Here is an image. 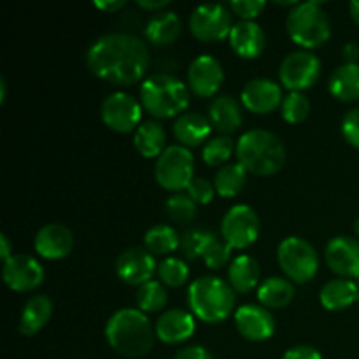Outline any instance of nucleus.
I'll list each match as a JSON object with an SVG mask.
<instances>
[{"instance_id": "nucleus-1", "label": "nucleus", "mask_w": 359, "mask_h": 359, "mask_svg": "<svg viewBox=\"0 0 359 359\" xmlns=\"http://www.w3.org/2000/svg\"><path fill=\"white\" fill-rule=\"evenodd\" d=\"M84 60L93 76L119 86H130L147 72L151 55L140 37L126 32H112L95 39Z\"/></svg>"}, {"instance_id": "nucleus-2", "label": "nucleus", "mask_w": 359, "mask_h": 359, "mask_svg": "<svg viewBox=\"0 0 359 359\" xmlns=\"http://www.w3.org/2000/svg\"><path fill=\"white\" fill-rule=\"evenodd\" d=\"M156 330L139 309H119L109 318L105 339L125 358H142L153 349Z\"/></svg>"}, {"instance_id": "nucleus-3", "label": "nucleus", "mask_w": 359, "mask_h": 359, "mask_svg": "<svg viewBox=\"0 0 359 359\" xmlns=\"http://www.w3.org/2000/svg\"><path fill=\"white\" fill-rule=\"evenodd\" d=\"M238 163L255 175H273L284 167L286 147L276 133L269 130H249L242 133L235 149Z\"/></svg>"}, {"instance_id": "nucleus-4", "label": "nucleus", "mask_w": 359, "mask_h": 359, "mask_svg": "<svg viewBox=\"0 0 359 359\" xmlns=\"http://www.w3.org/2000/svg\"><path fill=\"white\" fill-rule=\"evenodd\" d=\"M140 104L153 118H174L188 109L189 88L172 74H154L140 86Z\"/></svg>"}, {"instance_id": "nucleus-5", "label": "nucleus", "mask_w": 359, "mask_h": 359, "mask_svg": "<svg viewBox=\"0 0 359 359\" xmlns=\"http://www.w3.org/2000/svg\"><path fill=\"white\" fill-rule=\"evenodd\" d=\"M237 294L221 277L205 276L193 280L188 290V305L193 314L205 323L224 321L235 311Z\"/></svg>"}, {"instance_id": "nucleus-6", "label": "nucleus", "mask_w": 359, "mask_h": 359, "mask_svg": "<svg viewBox=\"0 0 359 359\" xmlns=\"http://www.w3.org/2000/svg\"><path fill=\"white\" fill-rule=\"evenodd\" d=\"M291 41L304 49L321 48L332 35V23L321 2H304L290 11L286 20Z\"/></svg>"}, {"instance_id": "nucleus-7", "label": "nucleus", "mask_w": 359, "mask_h": 359, "mask_svg": "<svg viewBox=\"0 0 359 359\" xmlns=\"http://www.w3.org/2000/svg\"><path fill=\"white\" fill-rule=\"evenodd\" d=\"M277 262L287 279L294 284L309 283L319 270L318 251L302 237L284 238L277 249Z\"/></svg>"}, {"instance_id": "nucleus-8", "label": "nucleus", "mask_w": 359, "mask_h": 359, "mask_svg": "<svg viewBox=\"0 0 359 359\" xmlns=\"http://www.w3.org/2000/svg\"><path fill=\"white\" fill-rule=\"evenodd\" d=\"M154 177L167 191L179 193L188 189L189 182L195 179V156L181 144L168 146L156 160Z\"/></svg>"}, {"instance_id": "nucleus-9", "label": "nucleus", "mask_w": 359, "mask_h": 359, "mask_svg": "<svg viewBox=\"0 0 359 359\" xmlns=\"http://www.w3.org/2000/svg\"><path fill=\"white\" fill-rule=\"evenodd\" d=\"M230 7L223 4H202L189 16V30L193 37L202 42H219L230 37L233 28Z\"/></svg>"}, {"instance_id": "nucleus-10", "label": "nucleus", "mask_w": 359, "mask_h": 359, "mask_svg": "<svg viewBox=\"0 0 359 359\" xmlns=\"http://www.w3.org/2000/svg\"><path fill=\"white\" fill-rule=\"evenodd\" d=\"M221 237L231 249H248L259 237V217L245 203L233 205L221 219Z\"/></svg>"}, {"instance_id": "nucleus-11", "label": "nucleus", "mask_w": 359, "mask_h": 359, "mask_svg": "<svg viewBox=\"0 0 359 359\" xmlns=\"http://www.w3.org/2000/svg\"><path fill=\"white\" fill-rule=\"evenodd\" d=\"M319 76H321V60L307 49L290 53L280 63V84L290 91H302L314 86Z\"/></svg>"}, {"instance_id": "nucleus-12", "label": "nucleus", "mask_w": 359, "mask_h": 359, "mask_svg": "<svg viewBox=\"0 0 359 359\" xmlns=\"http://www.w3.org/2000/svg\"><path fill=\"white\" fill-rule=\"evenodd\" d=\"M100 114L105 126L112 132L130 133L140 126L142 104L125 91H114L104 98Z\"/></svg>"}, {"instance_id": "nucleus-13", "label": "nucleus", "mask_w": 359, "mask_h": 359, "mask_svg": "<svg viewBox=\"0 0 359 359\" xmlns=\"http://www.w3.org/2000/svg\"><path fill=\"white\" fill-rule=\"evenodd\" d=\"M2 279L9 290L27 293L41 286L44 280V269L34 256L14 255L4 262Z\"/></svg>"}, {"instance_id": "nucleus-14", "label": "nucleus", "mask_w": 359, "mask_h": 359, "mask_svg": "<svg viewBox=\"0 0 359 359\" xmlns=\"http://www.w3.org/2000/svg\"><path fill=\"white\" fill-rule=\"evenodd\" d=\"M116 273L130 286H142L158 273L156 259L146 248H130L116 259Z\"/></svg>"}, {"instance_id": "nucleus-15", "label": "nucleus", "mask_w": 359, "mask_h": 359, "mask_svg": "<svg viewBox=\"0 0 359 359\" xmlns=\"http://www.w3.org/2000/svg\"><path fill=\"white\" fill-rule=\"evenodd\" d=\"M224 81L223 65L210 55H200L188 69V88L200 98H209L219 91Z\"/></svg>"}, {"instance_id": "nucleus-16", "label": "nucleus", "mask_w": 359, "mask_h": 359, "mask_svg": "<svg viewBox=\"0 0 359 359\" xmlns=\"http://www.w3.org/2000/svg\"><path fill=\"white\" fill-rule=\"evenodd\" d=\"M235 326L249 342H265L276 333V319L263 305L248 304L235 311Z\"/></svg>"}, {"instance_id": "nucleus-17", "label": "nucleus", "mask_w": 359, "mask_h": 359, "mask_svg": "<svg viewBox=\"0 0 359 359\" xmlns=\"http://www.w3.org/2000/svg\"><path fill=\"white\" fill-rule=\"evenodd\" d=\"M325 262L342 279H356L359 277V241L347 235L333 237L326 244Z\"/></svg>"}, {"instance_id": "nucleus-18", "label": "nucleus", "mask_w": 359, "mask_h": 359, "mask_svg": "<svg viewBox=\"0 0 359 359\" xmlns=\"http://www.w3.org/2000/svg\"><path fill=\"white\" fill-rule=\"evenodd\" d=\"M242 105L255 114H269L283 104V88L276 81L256 77L245 83L241 93Z\"/></svg>"}, {"instance_id": "nucleus-19", "label": "nucleus", "mask_w": 359, "mask_h": 359, "mask_svg": "<svg viewBox=\"0 0 359 359\" xmlns=\"http://www.w3.org/2000/svg\"><path fill=\"white\" fill-rule=\"evenodd\" d=\"M35 251L46 259H62L74 248V235L65 224L49 223L37 231L34 238Z\"/></svg>"}, {"instance_id": "nucleus-20", "label": "nucleus", "mask_w": 359, "mask_h": 359, "mask_svg": "<svg viewBox=\"0 0 359 359\" xmlns=\"http://www.w3.org/2000/svg\"><path fill=\"white\" fill-rule=\"evenodd\" d=\"M154 330H156V337L161 342L168 344V346H177V344L186 342L193 337L195 318L182 309H170L158 318Z\"/></svg>"}, {"instance_id": "nucleus-21", "label": "nucleus", "mask_w": 359, "mask_h": 359, "mask_svg": "<svg viewBox=\"0 0 359 359\" xmlns=\"http://www.w3.org/2000/svg\"><path fill=\"white\" fill-rule=\"evenodd\" d=\"M230 46L241 58H258L266 46V35L256 21H238L230 32Z\"/></svg>"}, {"instance_id": "nucleus-22", "label": "nucleus", "mask_w": 359, "mask_h": 359, "mask_svg": "<svg viewBox=\"0 0 359 359\" xmlns=\"http://www.w3.org/2000/svg\"><path fill=\"white\" fill-rule=\"evenodd\" d=\"M242 107L231 95H219L209 105V121L221 135L237 132L242 125Z\"/></svg>"}, {"instance_id": "nucleus-23", "label": "nucleus", "mask_w": 359, "mask_h": 359, "mask_svg": "<svg viewBox=\"0 0 359 359\" xmlns=\"http://www.w3.org/2000/svg\"><path fill=\"white\" fill-rule=\"evenodd\" d=\"M209 118L200 112H184L174 123V135L184 147H195L205 142L210 135Z\"/></svg>"}, {"instance_id": "nucleus-24", "label": "nucleus", "mask_w": 359, "mask_h": 359, "mask_svg": "<svg viewBox=\"0 0 359 359\" xmlns=\"http://www.w3.org/2000/svg\"><path fill=\"white\" fill-rule=\"evenodd\" d=\"M182 32L181 18L174 11H160L149 18L146 25L147 41L154 46H170L179 39Z\"/></svg>"}, {"instance_id": "nucleus-25", "label": "nucleus", "mask_w": 359, "mask_h": 359, "mask_svg": "<svg viewBox=\"0 0 359 359\" xmlns=\"http://www.w3.org/2000/svg\"><path fill=\"white\" fill-rule=\"evenodd\" d=\"M53 316V302L46 294L28 298L20 318V332L25 337H34L44 328Z\"/></svg>"}, {"instance_id": "nucleus-26", "label": "nucleus", "mask_w": 359, "mask_h": 359, "mask_svg": "<svg viewBox=\"0 0 359 359\" xmlns=\"http://www.w3.org/2000/svg\"><path fill=\"white\" fill-rule=\"evenodd\" d=\"M262 277L259 263L252 256L242 255L231 262L228 266V284L233 287L235 293H249L255 290Z\"/></svg>"}, {"instance_id": "nucleus-27", "label": "nucleus", "mask_w": 359, "mask_h": 359, "mask_svg": "<svg viewBox=\"0 0 359 359\" xmlns=\"http://www.w3.org/2000/svg\"><path fill=\"white\" fill-rule=\"evenodd\" d=\"M133 144L135 149L142 154L144 158H160L161 153L167 149V132H165L163 125L160 121L142 123L139 128L135 130L133 135Z\"/></svg>"}, {"instance_id": "nucleus-28", "label": "nucleus", "mask_w": 359, "mask_h": 359, "mask_svg": "<svg viewBox=\"0 0 359 359\" xmlns=\"http://www.w3.org/2000/svg\"><path fill=\"white\" fill-rule=\"evenodd\" d=\"M330 93L342 102L359 100V63L337 67L328 81Z\"/></svg>"}, {"instance_id": "nucleus-29", "label": "nucleus", "mask_w": 359, "mask_h": 359, "mask_svg": "<svg viewBox=\"0 0 359 359\" xmlns=\"http://www.w3.org/2000/svg\"><path fill=\"white\" fill-rule=\"evenodd\" d=\"M319 300H321L323 307L328 311H344V309L351 307L354 302H358L356 284L354 280L342 279V277L328 280L319 293Z\"/></svg>"}, {"instance_id": "nucleus-30", "label": "nucleus", "mask_w": 359, "mask_h": 359, "mask_svg": "<svg viewBox=\"0 0 359 359\" xmlns=\"http://www.w3.org/2000/svg\"><path fill=\"white\" fill-rule=\"evenodd\" d=\"M293 298L294 284L287 277H269L258 287V300L265 309H284Z\"/></svg>"}, {"instance_id": "nucleus-31", "label": "nucleus", "mask_w": 359, "mask_h": 359, "mask_svg": "<svg viewBox=\"0 0 359 359\" xmlns=\"http://www.w3.org/2000/svg\"><path fill=\"white\" fill-rule=\"evenodd\" d=\"M249 172L241 163H230L221 167L214 175V188L223 198H233L244 189Z\"/></svg>"}, {"instance_id": "nucleus-32", "label": "nucleus", "mask_w": 359, "mask_h": 359, "mask_svg": "<svg viewBox=\"0 0 359 359\" xmlns=\"http://www.w3.org/2000/svg\"><path fill=\"white\" fill-rule=\"evenodd\" d=\"M144 245L153 256H167L179 249L181 237L168 224H154L144 235Z\"/></svg>"}, {"instance_id": "nucleus-33", "label": "nucleus", "mask_w": 359, "mask_h": 359, "mask_svg": "<svg viewBox=\"0 0 359 359\" xmlns=\"http://www.w3.org/2000/svg\"><path fill=\"white\" fill-rule=\"evenodd\" d=\"M137 309L144 314H153V312L163 311L168 302L167 286L160 280H149V283L139 286L135 294Z\"/></svg>"}, {"instance_id": "nucleus-34", "label": "nucleus", "mask_w": 359, "mask_h": 359, "mask_svg": "<svg viewBox=\"0 0 359 359\" xmlns=\"http://www.w3.org/2000/svg\"><path fill=\"white\" fill-rule=\"evenodd\" d=\"M235 149H237V144L230 135H217L207 140L202 151V158L210 167H224Z\"/></svg>"}, {"instance_id": "nucleus-35", "label": "nucleus", "mask_w": 359, "mask_h": 359, "mask_svg": "<svg viewBox=\"0 0 359 359\" xmlns=\"http://www.w3.org/2000/svg\"><path fill=\"white\" fill-rule=\"evenodd\" d=\"M280 114L287 123H302L311 114V102L302 91H290L280 104Z\"/></svg>"}, {"instance_id": "nucleus-36", "label": "nucleus", "mask_w": 359, "mask_h": 359, "mask_svg": "<svg viewBox=\"0 0 359 359\" xmlns=\"http://www.w3.org/2000/svg\"><path fill=\"white\" fill-rule=\"evenodd\" d=\"M158 277L167 287H181L188 280L189 266L179 258H167L158 265Z\"/></svg>"}, {"instance_id": "nucleus-37", "label": "nucleus", "mask_w": 359, "mask_h": 359, "mask_svg": "<svg viewBox=\"0 0 359 359\" xmlns=\"http://www.w3.org/2000/svg\"><path fill=\"white\" fill-rule=\"evenodd\" d=\"M167 216L175 223H189L196 216V203L188 193H175L165 203Z\"/></svg>"}, {"instance_id": "nucleus-38", "label": "nucleus", "mask_w": 359, "mask_h": 359, "mask_svg": "<svg viewBox=\"0 0 359 359\" xmlns=\"http://www.w3.org/2000/svg\"><path fill=\"white\" fill-rule=\"evenodd\" d=\"M202 258L209 269L219 270L223 269L224 265H228V262H230L231 248L224 242L223 237L214 235V237L209 241V244L205 245V249H203Z\"/></svg>"}, {"instance_id": "nucleus-39", "label": "nucleus", "mask_w": 359, "mask_h": 359, "mask_svg": "<svg viewBox=\"0 0 359 359\" xmlns=\"http://www.w3.org/2000/svg\"><path fill=\"white\" fill-rule=\"evenodd\" d=\"M214 235H216L214 231L202 230V228H193V230L186 231L184 237L181 238V245L186 258L196 259L198 256H202L203 249H205V245L209 244V241Z\"/></svg>"}, {"instance_id": "nucleus-40", "label": "nucleus", "mask_w": 359, "mask_h": 359, "mask_svg": "<svg viewBox=\"0 0 359 359\" xmlns=\"http://www.w3.org/2000/svg\"><path fill=\"white\" fill-rule=\"evenodd\" d=\"M189 196L193 198V202L196 205H207V203L212 202L214 193H216V188L210 181H207L205 177H195L191 182H189L188 189H186Z\"/></svg>"}, {"instance_id": "nucleus-41", "label": "nucleus", "mask_w": 359, "mask_h": 359, "mask_svg": "<svg viewBox=\"0 0 359 359\" xmlns=\"http://www.w3.org/2000/svg\"><path fill=\"white\" fill-rule=\"evenodd\" d=\"M265 6L266 4L263 0H233V2L228 4L231 13L242 18V21H255V18L262 14Z\"/></svg>"}, {"instance_id": "nucleus-42", "label": "nucleus", "mask_w": 359, "mask_h": 359, "mask_svg": "<svg viewBox=\"0 0 359 359\" xmlns=\"http://www.w3.org/2000/svg\"><path fill=\"white\" fill-rule=\"evenodd\" d=\"M342 135L351 146L359 149V107L347 112L342 119Z\"/></svg>"}, {"instance_id": "nucleus-43", "label": "nucleus", "mask_w": 359, "mask_h": 359, "mask_svg": "<svg viewBox=\"0 0 359 359\" xmlns=\"http://www.w3.org/2000/svg\"><path fill=\"white\" fill-rule=\"evenodd\" d=\"M283 359H323L321 353L312 346H294L286 351Z\"/></svg>"}, {"instance_id": "nucleus-44", "label": "nucleus", "mask_w": 359, "mask_h": 359, "mask_svg": "<svg viewBox=\"0 0 359 359\" xmlns=\"http://www.w3.org/2000/svg\"><path fill=\"white\" fill-rule=\"evenodd\" d=\"M174 359H214L212 354L202 346H191V347H186V349L179 351L175 354Z\"/></svg>"}, {"instance_id": "nucleus-45", "label": "nucleus", "mask_w": 359, "mask_h": 359, "mask_svg": "<svg viewBox=\"0 0 359 359\" xmlns=\"http://www.w3.org/2000/svg\"><path fill=\"white\" fill-rule=\"evenodd\" d=\"M342 58L346 63H358L359 58V46L356 42H347L342 48Z\"/></svg>"}, {"instance_id": "nucleus-46", "label": "nucleus", "mask_w": 359, "mask_h": 359, "mask_svg": "<svg viewBox=\"0 0 359 359\" xmlns=\"http://www.w3.org/2000/svg\"><path fill=\"white\" fill-rule=\"evenodd\" d=\"M168 4H170L168 0H137V6L147 11H154V13L165 11V7H167Z\"/></svg>"}, {"instance_id": "nucleus-47", "label": "nucleus", "mask_w": 359, "mask_h": 359, "mask_svg": "<svg viewBox=\"0 0 359 359\" xmlns=\"http://www.w3.org/2000/svg\"><path fill=\"white\" fill-rule=\"evenodd\" d=\"M123 6H125V2H123V0H105V2H95V7L100 11H104V13H116V11L121 9Z\"/></svg>"}, {"instance_id": "nucleus-48", "label": "nucleus", "mask_w": 359, "mask_h": 359, "mask_svg": "<svg viewBox=\"0 0 359 359\" xmlns=\"http://www.w3.org/2000/svg\"><path fill=\"white\" fill-rule=\"evenodd\" d=\"M11 256H14L11 241L7 238V235H0V258H2L4 262H7Z\"/></svg>"}, {"instance_id": "nucleus-49", "label": "nucleus", "mask_w": 359, "mask_h": 359, "mask_svg": "<svg viewBox=\"0 0 359 359\" xmlns=\"http://www.w3.org/2000/svg\"><path fill=\"white\" fill-rule=\"evenodd\" d=\"M349 11H351V18L354 20V23L359 25V0H353L349 4Z\"/></svg>"}, {"instance_id": "nucleus-50", "label": "nucleus", "mask_w": 359, "mask_h": 359, "mask_svg": "<svg viewBox=\"0 0 359 359\" xmlns=\"http://www.w3.org/2000/svg\"><path fill=\"white\" fill-rule=\"evenodd\" d=\"M6 100V83L4 79H0V102Z\"/></svg>"}, {"instance_id": "nucleus-51", "label": "nucleus", "mask_w": 359, "mask_h": 359, "mask_svg": "<svg viewBox=\"0 0 359 359\" xmlns=\"http://www.w3.org/2000/svg\"><path fill=\"white\" fill-rule=\"evenodd\" d=\"M353 230H354V233H356L358 237H359V217H358L356 221H354V226H353Z\"/></svg>"}, {"instance_id": "nucleus-52", "label": "nucleus", "mask_w": 359, "mask_h": 359, "mask_svg": "<svg viewBox=\"0 0 359 359\" xmlns=\"http://www.w3.org/2000/svg\"><path fill=\"white\" fill-rule=\"evenodd\" d=\"M354 284H356V291H358V302H359V277L354 279Z\"/></svg>"}]
</instances>
